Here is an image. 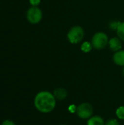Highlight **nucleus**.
Here are the masks:
<instances>
[{
    "label": "nucleus",
    "mask_w": 124,
    "mask_h": 125,
    "mask_svg": "<svg viewBox=\"0 0 124 125\" xmlns=\"http://www.w3.org/2000/svg\"><path fill=\"white\" fill-rule=\"evenodd\" d=\"M34 104L38 111L48 114L54 110L56 105V99L53 94L48 91H42L35 96Z\"/></svg>",
    "instance_id": "obj_1"
},
{
    "label": "nucleus",
    "mask_w": 124,
    "mask_h": 125,
    "mask_svg": "<svg viewBox=\"0 0 124 125\" xmlns=\"http://www.w3.org/2000/svg\"><path fill=\"white\" fill-rule=\"evenodd\" d=\"M91 44L94 48L96 50H102L104 49L109 42V38L105 32L100 31L96 33L92 39H91Z\"/></svg>",
    "instance_id": "obj_2"
},
{
    "label": "nucleus",
    "mask_w": 124,
    "mask_h": 125,
    "mask_svg": "<svg viewBox=\"0 0 124 125\" xmlns=\"http://www.w3.org/2000/svg\"><path fill=\"white\" fill-rule=\"evenodd\" d=\"M84 34V30L81 26H75L69 30L67 33V39L69 42L72 44H77L83 40Z\"/></svg>",
    "instance_id": "obj_3"
},
{
    "label": "nucleus",
    "mask_w": 124,
    "mask_h": 125,
    "mask_svg": "<svg viewBox=\"0 0 124 125\" xmlns=\"http://www.w3.org/2000/svg\"><path fill=\"white\" fill-rule=\"evenodd\" d=\"M77 116L82 119H88L94 114L92 105L88 103H83L77 106Z\"/></svg>",
    "instance_id": "obj_4"
},
{
    "label": "nucleus",
    "mask_w": 124,
    "mask_h": 125,
    "mask_svg": "<svg viewBox=\"0 0 124 125\" xmlns=\"http://www.w3.org/2000/svg\"><path fill=\"white\" fill-rule=\"evenodd\" d=\"M26 17L28 21L32 24H37L42 18V10L37 7H31L29 8L26 13Z\"/></svg>",
    "instance_id": "obj_5"
},
{
    "label": "nucleus",
    "mask_w": 124,
    "mask_h": 125,
    "mask_svg": "<svg viewBox=\"0 0 124 125\" xmlns=\"http://www.w3.org/2000/svg\"><path fill=\"white\" fill-rule=\"evenodd\" d=\"M108 45L111 51H113V52H117L121 50L122 40L119 37H113L109 40Z\"/></svg>",
    "instance_id": "obj_6"
},
{
    "label": "nucleus",
    "mask_w": 124,
    "mask_h": 125,
    "mask_svg": "<svg viewBox=\"0 0 124 125\" xmlns=\"http://www.w3.org/2000/svg\"><path fill=\"white\" fill-rule=\"evenodd\" d=\"M113 62L115 64L124 67V51L120 50L117 52H115L113 55Z\"/></svg>",
    "instance_id": "obj_7"
},
{
    "label": "nucleus",
    "mask_w": 124,
    "mask_h": 125,
    "mask_svg": "<svg viewBox=\"0 0 124 125\" xmlns=\"http://www.w3.org/2000/svg\"><path fill=\"white\" fill-rule=\"evenodd\" d=\"M53 95L56 97V99L59 100H63L67 97L68 93L67 91L64 88H58L54 90Z\"/></svg>",
    "instance_id": "obj_8"
},
{
    "label": "nucleus",
    "mask_w": 124,
    "mask_h": 125,
    "mask_svg": "<svg viewBox=\"0 0 124 125\" xmlns=\"http://www.w3.org/2000/svg\"><path fill=\"white\" fill-rule=\"evenodd\" d=\"M87 125H105V122L101 116H94L88 119Z\"/></svg>",
    "instance_id": "obj_9"
},
{
    "label": "nucleus",
    "mask_w": 124,
    "mask_h": 125,
    "mask_svg": "<svg viewBox=\"0 0 124 125\" xmlns=\"http://www.w3.org/2000/svg\"><path fill=\"white\" fill-rule=\"evenodd\" d=\"M116 32L118 37H119L122 41H124V21L119 23L116 29Z\"/></svg>",
    "instance_id": "obj_10"
},
{
    "label": "nucleus",
    "mask_w": 124,
    "mask_h": 125,
    "mask_svg": "<svg viewBox=\"0 0 124 125\" xmlns=\"http://www.w3.org/2000/svg\"><path fill=\"white\" fill-rule=\"evenodd\" d=\"M92 48H93V46H92L91 42H89L87 41L83 42L81 45V48H80L81 51L84 53H89L92 50Z\"/></svg>",
    "instance_id": "obj_11"
},
{
    "label": "nucleus",
    "mask_w": 124,
    "mask_h": 125,
    "mask_svg": "<svg viewBox=\"0 0 124 125\" xmlns=\"http://www.w3.org/2000/svg\"><path fill=\"white\" fill-rule=\"evenodd\" d=\"M116 116L119 119L124 120V106H120L116 110Z\"/></svg>",
    "instance_id": "obj_12"
},
{
    "label": "nucleus",
    "mask_w": 124,
    "mask_h": 125,
    "mask_svg": "<svg viewBox=\"0 0 124 125\" xmlns=\"http://www.w3.org/2000/svg\"><path fill=\"white\" fill-rule=\"evenodd\" d=\"M105 125H120L119 122H118L117 119H109L106 122Z\"/></svg>",
    "instance_id": "obj_13"
},
{
    "label": "nucleus",
    "mask_w": 124,
    "mask_h": 125,
    "mask_svg": "<svg viewBox=\"0 0 124 125\" xmlns=\"http://www.w3.org/2000/svg\"><path fill=\"white\" fill-rule=\"evenodd\" d=\"M1 125H17L12 120H10V119H6L4 120V122H1Z\"/></svg>",
    "instance_id": "obj_14"
},
{
    "label": "nucleus",
    "mask_w": 124,
    "mask_h": 125,
    "mask_svg": "<svg viewBox=\"0 0 124 125\" xmlns=\"http://www.w3.org/2000/svg\"><path fill=\"white\" fill-rule=\"evenodd\" d=\"M77 107L75 105H71L69 106V112H71L72 114H75L77 112Z\"/></svg>",
    "instance_id": "obj_15"
},
{
    "label": "nucleus",
    "mask_w": 124,
    "mask_h": 125,
    "mask_svg": "<svg viewBox=\"0 0 124 125\" xmlns=\"http://www.w3.org/2000/svg\"><path fill=\"white\" fill-rule=\"evenodd\" d=\"M29 2L33 7H37V5L39 4L40 0H29Z\"/></svg>",
    "instance_id": "obj_16"
},
{
    "label": "nucleus",
    "mask_w": 124,
    "mask_h": 125,
    "mask_svg": "<svg viewBox=\"0 0 124 125\" xmlns=\"http://www.w3.org/2000/svg\"><path fill=\"white\" fill-rule=\"evenodd\" d=\"M123 75H124V69H123Z\"/></svg>",
    "instance_id": "obj_17"
},
{
    "label": "nucleus",
    "mask_w": 124,
    "mask_h": 125,
    "mask_svg": "<svg viewBox=\"0 0 124 125\" xmlns=\"http://www.w3.org/2000/svg\"></svg>",
    "instance_id": "obj_18"
}]
</instances>
